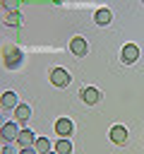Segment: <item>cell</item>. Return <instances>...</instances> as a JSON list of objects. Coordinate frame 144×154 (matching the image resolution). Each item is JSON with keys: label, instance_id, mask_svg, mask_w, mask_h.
<instances>
[{"label": "cell", "instance_id": "obj_1", "mask_svg": "<svg viewBox=\"0 0 144 154\" xmlns=\"http://www.w3.org/2000/svg\"><path fill=\"white\" fill-rule=\"evenodd\" d=\"M24 63V55L17 46H2V65L7 70H19Z\"/></svg>", "mask_w": 144, "mask_h": 154}, {"label": "cell", "instance_id": "obj_2", "mask_svg": "<svg viewBox=\"0 0 144 154\" xmlns=\"http://www.w3.org/2000/svg\"><path fill=\"white\" fill-rule=\"evenodd\" d=\"M48 79H50V84H53V87L62 89V87H67V84L72 82V75H70L65 67H53V70H50V75H48Z\"/></svg>", "mask_w": 144, "mask_h": 154}, {"label": "cell", "instance_id": "obj_3", "mask_svg": "<svg viewBox=\"0 0 144 154\" xmlns=\"http://www.w3.org/2000/svg\"><path fill=\"white\" fill-rule=\"evenodd\" d=\"M19 123L17 120H7L2 128H0V140L5 142V144H12V142H17V135H19Z\"/></svg>", "mask_w": 144, "mask_h": 154}, {"label": "cell", "instance_id": "obj_4", "mask_svg": "<svg viewBox=\"0 0 144 154\" xmlns=\"http://www.w3.org/2000/svg\"><path fill=\"white\" fill-rule=\"evenodd\" d=\"M70 53L77 55V58H86V53H89L86 38H84V36H74V38L70 41Z\"/></svg>", "mask_w": 144, "mask_h": 154}, {"label": "cell", "instance_id": "obj_5", "mask_svg": "<svg viewBox=\"0 0 144 154\" xmlns=\"http://www.w3.org/2000/svg\"><path fill=\"white\" fill-rule=\"evenodd\" d=\"M137 58H139V46H134V43H125L122 51H120V60H122L125 65H134Z\"/></svg>", "mask_w": 144, "mask_h": 154}, {"label": "cell", "instance_id": "obj_6", "mask_svg": "<svg viewBox=\"0 0 144 154\" xmlns=\"http://www.w3.org/2000/svg\"><path fill=\"white\" fill-rule=\"evenodd\" d=\"M127 140H130V135H127V128L125 125H113L110 128V142L113 144H127Z\"/></svg>", "mask_w": 144, "mask_h": 154}, {"label": "cell", "instance_id": "obj_7", "mask_svg": "<svg viewBox=\"0 0 144 154\" xmlns=\"http://www.w3.org/2000/svg\"><path fill=\"white\" fill-rule=\"evenodd\" d=\"M79 99H82L84 103L94 106V103H98V99H101V91H98V89H94V87H82V89H79Z\"/></svg>", "mask_w": 144, "mask_h": 154}, {"label": "cell", "instance_id": "obj_8", "mask_svg": "<svg viewBox=\"0 0 144 154\" xmlns=\"http://www.w3.org/2000/svg\"><path fill=\"white\" fill-rule=\"evenodd\" d=\"M36 137H38V135H36L31 128H22L19 135H17V144H19V147H34Z\"/></svg>", "mask_w": 144, "mask_h": 154}, {"label": "cell", "instance_id": "obj_9", "mask_svg": "<svg viewBox=\"0 0 144 154\" xmlns=\"http://www.w3.org/2000/svg\"><path fill=\"white\" fill-rule=\"evenodd\" d=\"M55 132H58L60 137H70V135L74 132V123H72L70 118H58V120H55Z\"/></svg>", "mask_w": 144, "mask_h": 154}, {"label": "cell", "instance_id": "obj_10", "mask_svg": "<svg viewBox=\"0 0 144 154\" xmlns=\"http://www.w3.org/2000/svg\"><path fill=\"white\" fill-rule=\"evenodd\" d=\"M0 106H2L5 111H14V108L19 106V96H17L14 91H5V94L0 96Z\"/></svg>", "mask_w": 144, "mask_h": 154}, {"label": "cell", "instance_id": "obj_11", "mask_svg": "<svg viewBox=\"0 0 144 154\" xmlns=\"http://www.w3.org/2000/svg\"><path fill=\"white\" fill-rule=\"evenodd\" d=\"M94 22H96L98 26H108V24L113 22V12H110L108 7H101V10H96V14H94Z\"/></svg>", "mask_w": 144, "mask_h": 154}, {"label": "cell", "instance_id": "obj_12", "mask_svg": "<svg viewBox=\"0 0 144 154\" xmlns=\"http://www.w3.org/2000/svg\"><path fill=\"white\" fill-rule=\"evenodd\" d=\"M5 24L7 26H12V29H19L22 24H24V14L17 10V12H7L5 14Z\"/></svg>", "mask_w": 144, "mask_h": 154}, {"label": "cell", "instance_id": "obj_13", "mask_svg": "<svg viewBox=\"0 0 144 154\" xmlns=\"http://www.w3.org/2000/svg\"><path fill=\"white\" fill-rule=\"evenodd\" d=\"M31 118V106L29 103H19L17 108H14V120L17 123H26Z\"/></svg>", "mask_w": 144, "mask_h": 154}, {"label": "cell", "instance_id": "obj_14", "mask_svg": "<svg viewBox=\"0 0 144 154\" xmlns=\"http://www.w3.org/2000/svg\"><path fill=\"white\" fill-rule=\"evenodd\" d=\"M53 149H55L58 154H72V142H70V137H60V140L53 144Z\"/></svg>", "mask_w": 144, "mask_h": 154}, {"label": "cell", "instance_id": "obj_15", "mask_svg": "<svg viewBox=\"0 0 144 154\" xmlns=\"http://www.w3.org/2000/svg\"><path fill=\"white\" fill-rule=\"evenodd\" d=\"M34 147H36V152H38V154H46V152H50V149H53V144H50V140H48V137H36Z\"/></svg>", "mask_w": 144, "mask_h": 154}, {"label": "cell", "instance_id": "obj_16", "mask_svg": "<svg viewBox=\"0 0 144 154\" xmlns=\"http://www.w3.org/2000/svg\"><path fill=\"white\" fill-rule=\"evenodd\" d=\"M19 5H22V0H2V7H5L7 12H17Z\"/></svg>", "mask_w": 144, "mask_h": 154}, {"label": "cell", "instance_id": "obj_17", "mask_svg": "<svg viewBox=\"0 0 144 154\" xmlns=\"http://www.w3.org/2000/svg\"><path fill=\"white\" fill-rule=\"evenodd\" d=\"M2 154H19V144H17V142L5 144V147H2Z\"/></svg>", "mask_w": 144, "mask_h": 154}, {"label": "cell", "instance_id": "obj_18", "mask_svg": "<svg viewBox=\"0 0 144 154\" xmlns=\"http://www.w3.org/2000/svg\"><path fill=\"white\" fill-rule=\"evenodd\" d=\"M19 154H38L36 147H19Z\"/></svg>", "mask_w": 144, "mask_h": 154}, {"label": "cell", "instance_id": "obj_19", "mask_svg": "<svg viewBox=\"0 0 144 154\" xmlns=\"http://www.w3.org/2000/svg\"><path fill=\"white\" fill-rule=\"evenodd\" d=\"M5 123H7V118H5V116H2V113H0V128H2V125H5Z\"/></svg>", "mask_w": 144, "mask_h": 154}, {"label": "cell", "instance_id": "obj_20", "mask_svg": "<svg viewBox=\"0 0 144 154\" xmlns=\"http://www.w3.org/2000/svg\"><path fill=\"white\" fill-rule=\"evenodd\" d=\"M53 2H55V5H62V2H67V0H53Z\"/></svg>", "mask_w": 144, "mask_h": 154}, {"label": "cell", "instance_id": "obj_21", "mask_svg": "<svg viewBox=\"0 0 144 154\" xmlns=\"http://www.w3.org/2000/svg\"><path fill=\"white\" fill-rule=\"evenodd\" d=\"M46 154H58V152H55V149H50V152H46Z\"/></svg>", "mask_w": 144, "mask_h": 154}, {"label": "cell", "instance_id": "obj_22", "mask_svg": "<svg viewBox=\"0 0 144 154\" xmlns=\"http://www.w3.org/2000/svg\"><path fill=\"white\" fill-rule=\"evenodd\" d=\"M2 147H5V144H0V154H2Z\"/></svg>", "mask_w": 144, "mask_h": 154}, {"label": "cell", "instance_id": "obj_23", "mask_svg": "<svg viewBox=\"0 0 144 154\" xmlns=\"http://www.w3.org/2000/svg\"><path fill=\"white\" fill-rule=\"evenodd\" d=\"M0 7H2V0H0Z\"/></svg>", "mask_w": 144, "mask_h": 154}, {"label": "cell", "instance_id": "obj_24", "mask_svg": "<svg viewBox=\"0 0 144 154\" xmlns=\"http://www.w3.org/2000/svg\"><path fill=\"white\" fill-rule=\"evenodd\" d=\"M24 2H29V0H24Z\"/></svg>", "mask_w": 144, "mask_h": 154}, {"label": "cell", "instance_id": "obj_25", "mask_svg": "<svg viewBox=\"0 0 144 154\" xmlns=\"http://www.w3.org/2000/svg\"><path fill=\"white\" fill-rule=\"evenodd\" d=\"M142 5H144V0H142Z\"/></svg>", "mask_w": 144, "mask_h": 154}]
</instances>
